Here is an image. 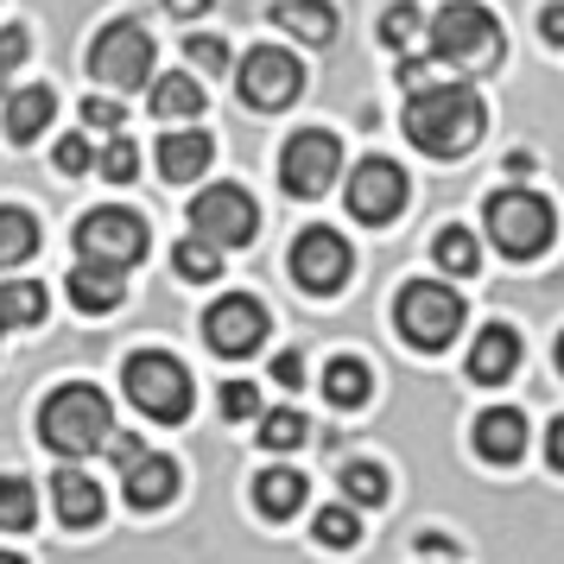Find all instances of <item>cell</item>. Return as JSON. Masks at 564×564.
I'll return each instance as SVG.
<instances>
[{
	"mask_svg": "<svg viewBox=\"0 0 564 564\" xmlns=\"http://www.w3.org/2000/svg\"><path fill=\"white\" fill-rule=\"evenodd\" d=\"M254 508L267 513V520H292V513L305 508V476H299V469H285V463L260 469V476H254Z\"/></svg>",
	"mask_w": 564,
	"mask_h": 564,
	"instance_id": "obj_22",
	"label": "cell"
},
{
	"mask_svg": "<svg viewBox=\"0 0 564 564\" xmlns=\"http://www.w3.org/2000/svg\"><path fill=\"white\" fill-rule=\"evenodd\" d=\"M184 57H191L197 70H229V45H223V39H204V32L184 45Z\"/></svg>",
	"mask_w": 564,
	"mask_h": 564,
	"instance_id": "obj_37",
	"label": "cell"
},
{
	"mask_svg": "<svg viewBox=\"0 0 564 564\" xmlns=\"http://www.w3.org/2000/svg\"><path fill=\"white\" fill-rule=\"evenodd\" d=\"M476 451H482L488 463H520L527 457V412L513 406H495L476 419Z\"/></svg>",
	"mask_w": 564,
	"mask_h": 564,
	"instance_id": "obj_20",
	"label": "cell"
},
{
	"mask_svg": "<svg viewBox=\"0 0 564 564\" xmlns=\"http://www.w3.org/2000/svg\"><path fill=\"white\" fill-rule=\"evenodd\" d=\"M172 495H178V463L140 451V457L128 463V508L133 513H159Z\"/></svg>",
	"mask_w": 564,
	"mask_h": 564,
	"instance_id": "obj_17",
	"label": "cell"
},
{
	"mask_svg": "<svg viewBox=\"0 0 564 564\" xmlns=\"http://www.w3.org/2000/svg\"><path fill=\"white\" fill-rule=\"evenodd\" d=\"M273 381L299 387V381H305V356H292V349H285V356H273Z\"/></svg>",
	"mask_w": 564,
	"mask_h": 564,
	"instance_id": "obj_41",
	"label": "cell"
},
{
	"mask_svg": "<svg viewBox=\"0 0 564 564\" xmlns=\"http://www.w3.org/2000/svg\"><path fill=\"white\" fill-rule=\"evenodd\" d=\"M393 324H400L412 349H451L463 330V299L444 280H412L393 299Z\"/></svg>",
	"mask_w": 564,
	"mask_h": 564,
	"instance_id": "obj_6",
	"label": "cell"
},
{
	"mask_svg": "<svg viewBox=\"0 0 564 564\" xmlns=\"http://www.w3.org/2000/svg\"><path fill=\"white\" fill-rule=\"evenodd\" d=\"M273 20H280L292 39H305V45H330L336 39L330 0H285V7H273Z\"/></svg>",
	"mask_w": 564,
	"mask_h": 564,
	"instance_id": "obj_23",
	"label": "cell"
},
{
	"mask_svg": "<svg viewBox=\"0 0 564 564\" xmlns=\"http://www.w3.org/2000/svg\"><path fill=\"white\" fill-rule=\"evenodd\" d=\"M32 248H39V223H32V209L0 204V273L20 267V260H32Z\"/></svg>",
	"mask_w": 564,
	"mask_h": 564,
	"instance_id": "obj_26",
	"label": "cell"
},
{
	"mask_svg": "<svg viewBox=\"0 0 564 564\" xmlns=\"http://www.w3.org/2000/svg\"><path fill=\"white\" fill-rule=\"evenodd\" d=\"M209 0H172V13H178V20H191V13H204Z\"/></svg>",
	"mask_w": 564,
	"mask_h": 564,
	"instance_id": "obj_45",
	"label": "cell"
},
{
	"mask_svg": "<svg viewBox=\"0 0 564 564\" xmlns=\"http://www.w3.org/2000/svg\"><path fill=\"white\" fill-rule=\"evenodd\" d=\"M349 209H356V223H368V229L393 223L406 209V172L393 159H361L356 172H349Z\"/></svg>",
	"mask_w": 564,
	"mask_h": 564,
	"instance_id": "obj_14",
	"label": "cell"
},
{
	"mask_svg": "<svg viewBox=\"0 0 564 564\" xmlns=\"http://www.w3.org/2000/svg\"><path fill=\"white\" fill-rule=\"evenodd\" d=\"M147 241H153V235H147V223H140L133 209H89L77 223V254L102 260V267H121V273L147 254Z\"/></svg>",
	"mask_w": 564,
	"mask_h": 564,
	"instance_id": "obj_10",
	"label": "cell"
},
{
	"mask_svg": "<svg viewBox=\"0 0 564 564\" xmlns=\"http://www.w3.org/2000/svg\"><path fill=\"white\" fill-rule=\"evenodd\" d=\"M558 375H564V336H558Z\"/></svg>",
	"mask_w": 564,
	"mask_h": 564,
	"instance_id": "obj_47",
	"label": "cell"
},
{
	"mask_svg": "<svg viewBox=\"0 0 564 564\" xmlns=\"http://www.w3.org/2000/svg\"><path fill=\"white\" fill-rule=\"evenodd\" d=\"M545 457H552V469L564 476V419L552 425V432H545Z\"/></svg>",
	"mask_w": 564,
	"mask_h": 564,
	"instance_id": "obj_43",
	"label": "cell"
},
{
	"mask_svg": "<svg viewBox=\"0 0 564 564\" xmlns=\"http://www.w3.org/2000/svg\"><path fill=\"white\" fill-rule=\"evenodd\" d=\"M121 387H128L133 406L147 412V419H159V425H178L184 412H191V375L165 349H133L128 368H121Z\"/></svg>",
	"mask_w": 564,
	"mask_h": 564,
	"instance_id": "obj_5",
	"label": "cell"
},
{
	"mask_svg": "<svg viewBox=\"0 0 564 564\" xmlns=\"http://www.w3.org/2000/svg\"><path fill=\"white\" fill-rule=\"evenodd\" d=\"M52 513L70 527V533H89V527L108 513V501H102V488L89 482L83 469H57L52 476Z\"/></svg>",
	"mask_w": 564,
	"mask_h": 564,
	"instance_id": "obj_16",
	"label": "cell"
},
{
	"mask_svg": "<svg viewBox=\"0 0 564 564\" xmlns=\"http://www.w3.org/2000/svg\"><path fill=\"white\" fill-rule=\"evenodd\" d=\"M39 520V488L26 476H0V533H26Z\"/></svg>",
	"mask_w": 564,
	"mask_h": 564,
	"instance_id": "obj_28",
	"label": "cell"
},
{
	"mask_svg": "<svg viewBox=\"0 0 564 564\" xmlns=\"http://www.w3.org/2000/svg\"><path fill=\"white\" fill-rule=\"evenodd\" d=\"M64 292H70L77 311L108 317V311H121V299H128V273H121V267H102V260H77L70 280H64Z\"/></svg>",
	"mask_w": 564,
	"mask_h": 564,
	"instance_id": "obj_15",
	"label": "cell"
},
{
	"mask_svg": "<svg viewBox=\"0 0 564 564\" xmlns=\"http://www.w3.org/2000/svg\"><path fill=\"white\" fill-rule=\"evenodd\" d=\"M0 83H7V64H0Z\"/></svg>",
	"mask_w": 564,
	"mask_h": 564,
	"instance_id": "obj_48",
	"label": "cell"
},
{
	"mask_svg": "<svg viewBox=\"0 0 564 564\" xmlns=\"http://www.w3.org/2000/svg\"><path fill=\"white\" fill-rule=\"evenodd\" d=\"M0 564H26V558H20V552H0Z\"/></svg>",
	"mask_w": 564,
	"mask_h": 564,
	"instance_id": "obj_46",
	"label": "cell"
},
{
	"mask_svg": "<svg viewBox=\"0 0 564 564\" xmlns=\"http://www.w3.org/2000/svg\"><path fill=\"white\" fill-rule=\"evenodd\" d=\"M204 343L216 356H254L260 343H267V305H260L254 292H223L204 311Z\"/></svg>",
	"mask_w": 564,
	"mask_h": 564,
	"instance_id": "obj_12",
	"label": "cell"
},
{
	"mask_svg": "<svg viewBox=\"0 0 564 564\" xmlns=\"http://www.w3.org/2000/svg\"><path fill=\"white\" fill-rule=\"evenodd\" d=\"M108 451H115V463H121V469H128V463L140 457V437H108Z\"/></svg>",
	"mask_w": 564,
	"mask_h": 564,
	"instance_id": "obj_44",
	"label": "cell"
},
{
	"mask_svg": "<svg viewBox=\"0 0 564 564\" xmlns=\"http://www.w3.org/2000/svg\"><path fill=\"white\" fill-rule=\"evenodd\" d=\"M368 393H375V381H368V361L336 356L330 368H324V400H330V406H361Z\"/></svg>",
	"mask_w": 564,
	"mask_h": 564,
	"instance_id": "obj_27",
	"label": "cell"
},
{
	"mask_svg": "<svg viewBox=\"0 0 564 564\" xmlns=\"http://www.w3.org/2000/svg\"><path fill=\"white\" fill-rule=\"evenodd\" d=\"M419 32H425V13H419L412 0H400V7H387V13H381V39L393 45V52H406Z\"/></svg>",
	"mask_w": 564,
	"mask_h": 564,
	"instance_id": "obj_34",
	"label": "cell"
},
{
	"mask_svg": "<svg viewBox=\"0 0 564 564\" xmlns=\"http://www.w3.org/2000/svg\"><path fill=\"white\" fill-rule=\"evenodd\" d=\"M254 412H260L254 381H229L223 387V419H254Z\"/></svg>",
	"mask_w": 564,
	"mask_h": 564,
	"instance_id": "obj_38",
	"label": "cell"
},
{
	"mask_svg": "<svg viewBox=\"0 0 564 564\" xmlns=\"http://www.w3.org/2000/svg\"><path fill=\"white\" fill-rule=\"evenodd\" d=\"M83 64L108 89H140V83H153V32L140 26V20H108L89 39V57Z\"/></svg>",
	"mask_w": 564,
	"mask_h": 564,
	"instance_id": "obj_7",
	"label": "cell"
},
{
	"mask_svg": "<svg viewBox=\"0 0 564 564\" xmlns=\"http://www.w3.org/2000/svg\"><path fill=\"white\" fill-rule=\"evenodd\" d=\"M45 285L39 280H0V330H32L45 317Z\"/></svg>",
	"mask_w": 564,
	"mask_h": 564,
	"instance_id": "obj_24",
	"label": "cell"
},
{
	"mask_svg": "<svg viewBox=\"0 0 564 564\" xmlns=\"http://www.w3.org/2000/svg\"><path fill=\"white\" fill-rule=\"evenodd\" d=\"M558 235V216L539 191H495L488 197V241L508 260H539Z\"/></svg>",
	"mask_w": 564,
	"mask_h": 564,
	"instance_id": "obj_4",
	"label": "cell"
},
{
	"mask_svg": "<svg viewBox=\"0 0 564 564\" xmlns=\"http://www.w3.org/2000/svg\"><path fill=\"white\" fill-rule=\"evenodd\" d=\"M336 172H343V147H336V133L324 128H305L285 140L280 153V184L292 191V197H324L336 184Z\"/></svg>",
	"mask_w": 564,
	"mask_h": 564,
	"instance_id": "obj_11",
	"label": "cell"
},
{
	"mask_svg": "<svg viewBox=\"0 0 564 564\" xmlns=\"http://www.w3.org/2000/svg\"><path fill=\"white\" fill-rule=\"evenodd\" d=\"M89 165H96V153H89V140H83V133H64V140H57V172H70V178H83Z\"/></svg>",
	"mask_w": 564,
	"mask_h": 564,
	"instance_id": "obj_36",
	"label": "cell"
},
{
	"mask_svg": "<svg viewBox=\"0 0 564 564\" xmlns=\"http://www.w3.org/2000/svg\"><path fill=\"white\" fill-rule=\"evenodd\" d=\"M172 267H178V280L204 285V280H216V273H223V248H216V241H204V235H184L178 248H172Z\"/></svg>",
	"mask_w": 564,
	"mask_h": 564,
	"instance_id": "obj_29",
	"label": "cell"
},
{
	"mask_svg": "<svg viewBox=\"0 0 564 564\" xmlns=\"http://www.w3.org/2000/svg\"><path fill=\"white\" fill-rule=\"evenodd\" d=\"M83 121H89V128H102V133H121L128 108H121V102H102V96H89V102H83Z\"/></svg>",
	"mask_w": 564,
	"mask_h": 564,
	"instance_id": "obj_39",
	"label": "cell"
},
{
	"mask_svg": "<svg viewBox=\"0 0 564 564\" xmlns=\"http://www.w3.org/2000/svg\"><path fill=\"white\" fill-rule=\"evenodd\" d=\"M39 437L52 444L57 457H89V451H102L108 437H115V406H108L102 387L89 381H64L39 406Z\"/></svg>",
	"mask_w": 564,
	"mask_h": 564,
	"instance_id": "obj_2",
	"label": "cell"
},
{
	"mask_svg": "<svg viewBox=\"0 0 564 564\" xmlns=\"http://www.w3.org/2000/svg\"><path fill=\"white\" fill-rule=\"evenodd\" d=\"M488 128V108L469 83H425L406 102V140L425 159H463Z\"/></svg>",
	"mask_w": 564,
	"mask_h": 564,
	"instance_id": "obj_1",
	"label": "cell"
},
{
	"mask_svg": "<svg viewBox=\"0 0 564 564\" xmlns=\"http://www.w3.org/2000/svg\"><path fill=\"white\" fill-rule=\"evenodd\" d=\"M343 495L356 508H381L387 501V469L381 463H343Z\"/></svg>",
	"mask_w": 564,
	"mask_h": 564,
	"instance_id": "obj_31",
	"label": "cell"
},
{
	"mask_svg": "<svg viewBox=\"0 0 564 564\" xmlns=\"http://www.w3.org/2000/svg\"><path fill=\"white\" fill-rule=\"evenodd\" d=\"M153 115H165V121H197V115H204V89H197V77H184V70L153 77Z\"/></svg>",
	"mask_w": 564,
	"mask_h": 564,
	"instance_id": "obj_25",
	"label": "cell"
},
{
	"mask_svg": "<svg viewBox=\"0 0 564 564\" xmlns=\"http://www.w3.org/2000/svg\"><path fill=\"white\" fill-rule=\"evenodd\" d=\"M191 235H204L216 248H248L260 235V209L241 184H204L191 197Z\"/></svg>",
	"mask_w": 564,
	"mask_h": 564,
	"instance_id": "obj_8",
	"label": "cell"
},
{
	"mask_svg": "<svg viewBox=\"0 0 564 564\" xmlns=\"http://www.w3.org/2000/svg\"><path fill=\"white\" fill-rule=\"evenodd\" d=\"M311 533H317V545L343 552V545H356V539H361V520L349 508H324L317 520H311Z\"/></svg>",
	"mask_w": 564,
	"mask_h": 564,
	"instance_id": "obj_32",
	"label": "cell"
},
{
	"mask_svg": "<svg viewBox=\"0 0 564 564\" xmlns=\"http://www.w3.org/2000/svg\"><path fill=\"white\" fill-rule=\"evenodd\" d=\"M260 444H267V451H292V444H305V412H292V406L267 412V419H260Z\"/></svg>",
	"mask_w": 564,
	"mask_h": 564,
	"instance_id": "obj_33",
	"label": "cell"
},
{
	"mask_svg": "<svg viewBox=\"0 0 564 564\" xmlns=\"http://www.w3.org/2000/svg\"><path fill=\"white\" fill-rule=\"evenodd\" d=\"M432 260L451 273V280H469V273L482 267V248H476V235H469V229H444L432 241Z\"/></svg>",
	"mask_w": 564,
	"mask_h": 564,
	"instance_id": "obj_30",
	"label": "cell"
},
{
	"mask_svg": "<svg viewBox=\"0 0 564 564\" xmlns=\"http://www.w3.org/2000/svg\"><path fill=\"white\" fill-rule=\"evenodd\" d=\"M513 368H520V336H513L508 324H488V330L469 343V381L501 387Z\"/></svg>",
	"mask_w": 564,
	"mask_h": 564,
	"instance_id": "obj_18",
	"label": "cell"
},
{
	"mask_svg": "<svg viewBox=\"0 0 564 564\" xmlns=\"http://www.w3.org/2000/svg\"><path fill=\"white\" fill-rule=\"evenodd\" d=\"M432 57L451 70H495L501 64V26L476 0H451L432 20Z\"/></svg>",
	"mask_w": 564,
	"mask_h": 564,
	"instance_id": "obj_3",
	"label": "cell"
},
{
	"mask_svg": "<svg viewBox=\"0 0 564 564\" xmlns=\"http://www.w3.org/2000/svg\"><path fill=\"white\" fill-rule=\"evenodd\" d=\"M235 89H241V102L260 108V115H280L292 108V96L305 89V64L280 45H254V52L241 57V70H235Z\"/></svg>",
	"mask_w": 564,
	"mask_h": 564,
	"instance_id": "obj_9",
	"label": "cell"
},
{
	"mask_svg": "<svg viewBox=\"0 0 564 564\" xmlns=\"http://www.w3.org/2000/svg\"><path fill=\"white\" fill-rule=\"evenodd\" d=\"M52 115H57V96L45 83H32V89H13V96H7V115H0V121H7V140H13V147H32L39 133L52 128Z\"/></svg>",
	"mask_w": 564,
	"mask_h": 564,
	"instance_id": "obj_21",
	"label": "cell"
},
{
	"mask_svg": "<svg viewBox=\"0 0 564 564\" xmlns=\"http://www.w3.org/2000/svg\"><path fill=\"white\" fill-rule=\"evenodd\" d=\"M0 64H7V70L26 64V26H0Z\"/></svg>",
	"mask_w": 564,
	"mask_h": 564,
	"instance_id": "obj_40",
	"label": "cell"
},
{
	"mask_svg": "<svg viewBox=\"0 0 564 564\" xmlns=\"http://www.w3.org/2000/svg\"><path fill=\"white\" fill-rule=\"evenodd\" d=\"M209 159H216V140H209L204 128H184V133H165V140H159V172H165L172 184L204 178Z\"/></svg>",
	"mask_w": 564,
	"mask_h": 564,
	"instance_id": "obj_19",
	"label": "cell"
},
{
	"mask_svg": "<svg viewBox=\"0 0 564 564\" xmlns=\"http://www.w3.org/2000/svg\"><path fill=\"white\" fill-rule=\"evenodd\" d=\"M349 267H356V254H349V241L336 229H305L292 241V280L305 285V292H317V299L343 292L349 285Z\"/></svg>",
	"mask_w": 564,
	"mask_h": 564,
	"instance_id": "obj_13",
	"label": "cell"
},
{
	"mask_svg": "<svg viewBox=\"0 0 564 564\" xmlns=\"http://www.w3.org/2000/svg\"><path fill=\"white\" fill-rule=\"evenodd\" d=\"M96 165H102V178L128 184V178H140V147H133V140H121V133H115V140H108V147H102V159H96Z\"/></svg>",
	"mask_w": 564,
	"mask_h": 564,
	"instance_id": "obj_35",
	"label": "cell"
},
{
	"mask_svg": "<svg viewBox=\"0 0 564 564\" xmlns=\"http://www.w3.org/2000/svg\"><path fill=\"white\" fill-rule=\"evenodd\" d=\"M539 32H545L552 45H564V0H552V7L539 13Z\"/></svg>",
	"mask_w": 564,
	"mask_h": 564,
	"instance_id": "obj_42",
	"label": "cell"
}]
</instances>
